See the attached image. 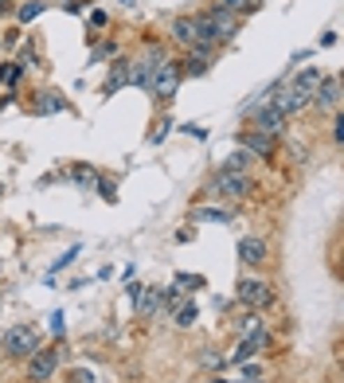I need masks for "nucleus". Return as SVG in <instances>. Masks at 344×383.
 I'll return each instance as SVG.
<instances>
[{"label":"nucleus","mask_w":344,"mask_h":383,"mask_svg":"<svg viewBox=\"0 0 344 383\" xmlns=\"http://www.w3.org/2000/svg\"><path fill=\"white\" fill-rule=\"evenodd\" d=\"M90 28H106V12H90Z\"/></svg>","instance_id":"bb28decb"},{"label":"nucleus","mask_w":344,"mask_h":383,"mask_svg":"<svg viewBox=\"0 0 344 383\" xmlns=\"http://www.w3.org/2000/svg\"><path fill=\"white\" fill-rule=\"evenodd\" d=\"M40 12H43V0H24L20 8H16V16H20V24H31Z\"/></svg>","instance_id":"6ab92c4d"},{"label":"nucleus","mask_w":344,"mask_h":383,"mask_svg":"<svg viewBox=\"0 0 344 383\" xmlns=\"http://www.w3.org/2000/svg\"><path fill=\"white\" fill-rule=\"evenodd\" d=\"M0 344H4V352H8L12 360H28V356L40 348V333H36L31 324H12Z\"/></svg>","instance_id":"f257e3e1"},{"label":"nucleus","mask_w":344,"mask_h":383,"mask_svg":"<svg viewBox=\"0 0 344 383\" xmlns=\"http://www.w3.org/2000/svg\"><path fill=\"white\" fill-rule=\"evenodd\" d=\"M20 75H24L20 63H4V67H0V87H16V82H20Z\"/></svg>","instance_id":"aec40b11"},{"label":"nucleus","mask_w":344,"mask_h":383,"mask_svg":"<svg viewBox=\"0 0 344 383\" xmlns=\"http://www.w3.org/2000/svg\"><path fill=\"white\" fill-rule=\"evenodd\" d=\"M129 67H133V63H118V67H114V75H110V82H106V94H114V90H121L129 82Z\"/></svg>","instance_id":"a211bd4d"},{"label":"nucleus","mask_w":344,"mask_h":383,"mask_svg":"<svg viewBox=\"0 0 344 383\" xmlns=\"http://www.w3.org/2000/svg\"><path fill=\"white\" fill-rule=\"evenodd\" d=\"M239 258H243L246 266H258V262H266V243H262V239H255V235L239 239Z\"/></svg>","instance_id":"9b49d317"},{"label":"nucleus","mask_w":344,"mask_h":383,"mask_svg":"<svg viewBox=\"0 0 344 383\" xmlns=\"http://www.w3.org/2000/svg\"><path fill=\"white\" fill-rule=\"evenodd\" d=\"M180 63H168V59H160L157 67H153V79H149V90L153 94H160V98H172L177 94V87H180Z\"/></svg>","instance_id":"7ed1b4c3"},{"label":"nucleus","mask_w":344,"mask_h":383,"mask_svg":"<svg viewBox=\"0 0 344 383\" xmlns=\"http://www.w3.org/2000/svg\"><path fill=\"white\" fill-rule=\"evenodd\" d=\"M160 305V285H137L133 290V309H137V317H153Z\"/></svg>","instance_id":"6e6552de"},{"label":"nucleus","mask_w":344,"mask_h":383,"mask_svg":"<svg viewBox=\"0 0 344 383\" xmlns=\"http://www.w3.org/2000/svg\"><path fill=\"white\" fill-rule=\"evenodd\" d=\"M98 188H102V196H106V204H114V200H118V192H114V184H110V180H98Z\"/></svg>","instance_id":"a878e982"},{"label":"nucleus","mask_w":344,"mask_h":383,"mask_svg":"<svg viewBox=\"0 0 344 383\" xmlns=\"http://www.w3.org/2000/svg\"><path fill=\"white\" fill-rule=\"evenodd\" d=\"M270 106H274L278 114H285V118H290V114H297V110H305V106H309V102H305L301 94H294V90H290V87H282V90H274V98H270Z\"/></svg>","instance_id":"1a4fd4ad"},{"label":"nucleus","mask_w":344,"mask_h":383,"mask_svg":"<svg viewBox=\"0 0 344 383\" xmlns=\"http://www.w3.org/2000/svg\"><path fill=\"white\" fill-rule=\"evenodd\" d=\"M177 285H180V290H200L204 278H200V274H177Z\"/></svg>","instance_id":"5701e85b"},{"label":"nucleus","mask_w":344,"mask_h":383,"mask_svg":"<svg viewBox=\"0 0 344 383\" xmlns=\"http://www.w3.org/2000/svg\"><path fill=\"white\" fill-rule=\"evenodd\" d=\"M55 368H59V352L55 348H36V352L28 356V380L31 383H43L55 375Z\"/></svg>","instance_id":"20e7f679"},{"label":"nucleus","mask_w":344,"mask_h":383,"mask_svg":"<svg viewBox=\"0 0 344 383\" xmlns=\"http://www.w3.org/2000/svg\"><path fill=\"white\" fill-rule=\"evenodd\" d=\"M255 4H262V0H255Z\"/></svg>","instance_id":"2f4dec72"},{"label":"nucleus","mask_w":344,"mask_h":383,"mask_svg":"<svg viewBox=\"0 0 344 383\" xmlns=\"http://www.w3.org/2000/svg\"><path fill=\"white\" fill-rule=\"evenodd\" d=\"M333 141H344V121L336 118V126H333Z\"/></svg>","instance_id":"cd10ccee"},{"label":"nucleus","mask_w":344,"mask_h":383,"mask_svg":"<svg viewBox=\"0 0 344 383\" xmlns=\"http://www.w3.org/2000/svg\"><path fill=\"white\" fill-rule=\"evenodd\" d=\"M243 149L250 157H274V137H266V133H250L243 137Z\"/></svg>","instance_id":"ddd939ff"},{"label":"nucleus","mask_w":344,"mask_h":383,"mask_svg":"<svg viewBox=\"0 0 344 383\" xmlns=\"http://www.w3.org/2000/svg\"><path fill=\"white\" fill-rule=\"evenodd\" d=\"M196 317H200L196 301H180V305H177V317H172V321H177L180 329H188V324H196Z\"/></svg>","instance_id":"dca6fc26"},{"label":"nucleus","mask_w":344,"mask_h":383,"mask_svg":"<svg viewBox=\"0 0 344 383\" xmlns=\"http://www.w3.org/2000/svg\"><path fill=\"white\" fill-rule=\"evenodd\" d=\"M75 180H79V184H98V172H94L90 165H79L75 168Z\"/></svg>","instance_id":"4be33fe9"},{"label":"nucleus","mask_w":344,"mask_h":383,"mask_svg":"<svg viewBox=\"0 0 344 383\" xmlns=\"http://www.w3.org/2000/svg\"><path fill=\"white\" fill-rule=\"evenodd\" d=\"M317 82H321V70H317V67H305L301 75L290 82V90H294V94H301V98L309 102V98H313V90H317Z\"/></svg>","instance_id":"f8f14e48"},{"label":"nucleus","mask_w":344,"mask_h":383,"mask_svg":"<svg viewBox=\"0 0 344 383\" xmlns=\"http://www.w3.org/2000/svg\"><path fill=\"white\" fill-rule=\"evenodd\" d=\"M118 4H121V8H133V4H137V0H118Z\"/></svg>","instance_id":"c756f323"},{"label":"nucleus","mask_w":344,"mask_h":383,"mask_svg":"<svg viewBox=\"0 0 344 383\" xmlns=\"http://www.w3.org/2000/svg\"><path fill=\"white\" fill-rule=\"evenodd\" d=\"M216 192L227 200H243L246 192H250V184H246V172H219L216 177Z\"/></svg>","instance_id":"0eeeda50"},{"label":"nucleus","mask_w":344,"mask_h":383,"mask_svg":"<svg viewBox=\"0 0 344 383\" xmlns=\"http://www.w3.org/2000/svg\"><path fill=\"white\" fill-rule=\"evenodd\" d=\"M192 219H207V223H231V211L227 207H196Z\"/></svg>","instance_id":"4468645a"},{"label":"nucleus","mask_w":344,"mask_h":383,"mask_svg":"<svg viewBox=\"0 0 344 383\" xmlns=\"http://www.w3.org/2000/svg\"><path fill=\"white\" fill-rule=\"evenodd\" d=\"M219 8L231 12V16H250L258 4H255V0H219Z\"/></svg>","instance_id":"f3484780"},{"label":"nucleus","mask_w":344,"mask_h":383,"mask_svg":"<svg viewBox=\"0 0 344 383\" xmlns=\"http://www.w3.org/2000/svg\"><path fill=\"white\" fill-rule=\"evenodd\" d=\"M235 297L246 305V309H266V305L274 301V290H270V282H262V278H243L235 290Z\"/></svg>","instance_id":"f03ea898"},{"label":"nucleus","mask_w":344,"mask_h":383,"mask_svg":"<svg viewBox=\"0 0 344 383\" xmlns=\"http://www.w3.org/2000/svg\"><path fill=\"white\" fill-rule=\"evenodd\" d=\"M12 12V0H0V16H8Z\"/></svg>","instance_id":"c85d7f7f"},{"label":"nucleus","mask_w":344,"mask_h":383,"mask_svg":"<svg viewBox=\"0 0 344 383\" xmlns=\"http://www.w3.org/2000/svg\"><path fill=\"white\" fill-rule=\"evenodd\" d=\"M67 102L59 98V94H43V102L36 106V114H55V110H63Z\"/></svg>","instance_id":"412c9836"},{"label":"nucleus","mask_w":344,"mask_h":383,"mask_svg":"<svg viewBox=\"0 0 344 383\" xmlns=\"http://www.w3.org/2000/svg\"><path fill=\"white\" fill-rule=\"evenodd\" d=\"M250 153H246V149H239V153H231V157L223 160V172H246V168H250Z\"/></svg>","instance_id":"2eb2a0df"},{"label":"nucleus","mask_w":344,"mask_h":383,"mask_svg":"<svg viewBox=\"0 0 344 383\" xmlns=\"http://www.w3.org/2000/svg\"><path fill=\"white\" fill-rule=\"evenodd\" d=\"M282 129H285V114H278L270 102H266L262 110L255 114V133H266V137H282Z\"/></svg>","instance_id":"423d86ee"},{"label":"nucleus","mask_w":344,"mask_h":383,"mask_svg":"<svg viewBox=\"0 0 344 383\" xmlns=\"http://www.w3.org/2000/svg\"><path fill=\"white\" fill-rule=\"evenodd\" d=\"M204 363H207V368H223L227 356H219V352H204Z\"/></svg>","instance_id":"393cba45"},{"label":"nucleus","mask_w":344,"mask_h":383,"mask_svg":"<svg viewBox=\"0 0 344 383\" xmlns=\"http://www.w3.org/2000/svg\"><path fill=\"white\" fill-rule=\"evenodd\" d=\"M309 102H317V110H341V79L336 75H321Z\"/></svg>","instance_id":"39448f33"},{"label":"nucleus","mask_w":344,"mask_h":383,"mask_svg":"<svg viewBox=\"0 0 344 383\" xmlns=\"http://www.w3.org/2000/svg\"><path fill=\"white\" fill-rule=\"evenodd\" d=\"M211 383H227V380H211Z\"/></svg>","instance_id":"7c9ffc66"},{"label":"nucleus","mask_w":344,"mask_h":383,"mask_svg":"<svg viewBox=\"0 0 344 383\" xmlns=\"http://www.w3.org/2000/svg\"><path fill=\"white\" fill-rule=\"evenodd\" d=\"M243 380H246V383H258V380H262V368H258V363H246Z\"/></svg>","instance_id":"b1692460"},{"label":"nucleus","mask_w":344,"mask_h":383,"mask_svg":"<svg viewBox=\"0 0 344 383\" xmlns=\"http://www.w3.org/2000/svg\"><path fill=\"white\" fill-rule=\"evenodd\" d=\"M172 40H177V43H184V47H192V43H200L196 16H177V20H172Z\"/></svg>","instance_id":"9d476101"}]
</instances>
